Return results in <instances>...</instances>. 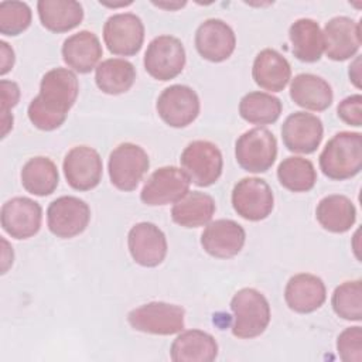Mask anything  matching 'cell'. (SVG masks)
Instances as JSON below:
<instances>
[{"label": "cell", "instance_id": "obj_1", "mask_svg": "<svg viewBox=\"0 0 362 362\" xmlns=\"http://www.w3.org/2000/svg\"><path fill=\"white\" fill-rule=\"evenodd\" d=\"M78 92L79 83L71 69L54 68L48 71L41 79L40 93L28 105L30 122L44 132L61 127L76 102Z\"/></svg>", "mask_w": 362, "mask_h": 362}, {"label": "cell", "instance_id": "obj_2", "mask_svg": "<svg viewBox=\"0 0 362 362\" xmlns=\"http://www.w3.org/2000/svg\"><path fill=\"white\" fill-rule=\"evenodd\" d=\"M320 168L331 180L342 181L355 177L362 168V134L339 132L328 140L320 154Z\"/></svg>", "mask_w": 362, "mask_h": 362}, {"label": "cell", "instance_id": "obj_3", "mask_svg": "<svg viewBox=\"0 0 362 362\" xmlns=\"http://www.w3.org/2000/svg\"><path fill=\"white\" fill-rule=\"evenodd\" d=\"M233 313L232 334L242 339L262 335L270 322L267 298L256 288H240L230 300Z\"/></svg>", "mask_w": 362, "mask_h": 362}, {"label": "cell", "instance_id": "obj_4", "mask_svg": "<svg viewBox=\"0 0 362 362\" xmlns=\"http://www.w3.org/2000/svg\"><path fill=\"white\" fill-rule=\"evenodd\" d=\"M185 311L177 304L151 301L133 308L127 314L130 327L153 335H173L184 329Z\"/></svg>", "mask_w": 362, "mask_h": 362}, {"label": "cell", "instance_id": "obj_5", "mask_svg": "<svg viewBox=\"0 0 362 362\" xmlns=\"http://www.w3.org/2000/svg\"><path fill=\"white\" fill-rule=\"evenodd\" d=\"M238 164L247 173H266L276 161L277 140L264 127L245 132L235 143Z\"/></svg>", "mask_w": 362, "mask_h": 362}, {"label": "cell", "instance_id": "obj_6", "mask_svg": "<svg viewBox=\"0 0 362 362\" xmlns=\"http://www.w3.org/2000/svg\"><path fill=\"white\" fill-rule=\"evenodd\" d=\"M180 161L189 181L198 187L215 184L223 168L221 150L208 140L191 141L181 153Z\"/></svg>", "mask_w": 362, "mask_h": 362}, {"label": "cell", "instance_id": "obj_7", "mask_svg": "<svg viewBox=\"0 0 362 362\" xmlns=\"http://www.w3.org/2000/svg\"><path fill=\"white\" fill-rule=\"evenodd\" d=\"M150 167V160L143 147L134 143H122L109 156V178L120 191H133Z\"/></svg>", "mask_w": 362, "mask_h": 362}, {"label": "cell", "instance_id": "obj_8", "mask_svg": "<svg viewBox=\"0 0 362 362\" xmlns=\"http://www.w3.org/2000/svg\"><path fill=\"white\" fill-rule=\"evenodd\" d=\"M185 59V48L177 37L158 35L147 45L143 64L151 78L170 81L182 72Z\"/></svg>", "mask_w": 362, "mask_h": 362}, {"label": "cell", "instance_id": "obj_9", "mask_svg": "<svg viewBox=\"0 0 362 362\" xmlns=\"http://www.w3.org/2000/svg\"><path fill=\"white\" fill-rule=\"evenodd\" d=\"M232 206L239 216L257 222L266 219L274 206L270 185L257 177H246L236 182L232 191Z\"/></svg>", "mask_w": 362, "mask_h": 362}, {"label": "cell", "instance_id": "obj_10", "mask_svg": "<svg viewBox=\"0 0 362 362\" xmlns=\"http://www.w3.org/2000/svg\"><path fill=\"white\" fill-rule=\"evenodd\" d=\"M90 221V208L78 197L64 195L54 199L47 209V223L52 235L62 239L82 233Z\"/></svg>", "mask_w": 362, "mask_h": 362}, {"label": "cell", "instance_id": "obj_11", "mask_svg": "<svg viewBox=\"0 0 362 362\" xmlns=\"http://www.w3.org/2000/svg\"><path fill=\"white\" fill-rule=\"evenodd\" d=\"M189 178L184 170L165 165L156 170L141 188L140 199L150 206L175 204L189 192Z\"/></svg>", "mask_w": 362, "mask_h": 362}, {"label": "cell", "instance_id": "obj_12", "mask_svg": "<svg viewBox=\"0 0 362 362\" xmlns=\"http://www.w3.org/2000/svg\"><path fill=\"white\" fill-rule=\"evenodd\" d=\"M199 98L187 85H171L165 88L156 103L161 120L170 127L181 129L191 124L199 115Z\"/></svg>", "mask_w": 362, "mask_h": 362}, {"label": "cell", "instance_id": "obj_13", "mask_svg": "<svg viewBox=\"0 0 362 362\" xmlns=\"http://www.w3.org/2000/svg\"><path fill=\"white\" fill-rule=\"evenodd\" d=\"M103 41L115 55H136L144 41V25L133 13H117L110 16L103 25Z\"/></svg>", "mask_w": 362, "mask_h": 362}, {"label": "cell", "instance_id": "obj_14", "mask_svg": "<svg viewBox=\"0 0 362 362\" xmlns=\"http://www.w3.org/2000/svg\"><path fill=\"white\" fill-rule=\"evenodd\" d=\"M66 182L76 191H90L99 185L103 163L99 153L89 146L72 147L62 163Z\"/></svg>", "mask_w": 362, "mask_h": 362}, {"label": "cell", "instance_id": "obj_15", "mask_svg": "<svg viewBox=\"0 0 362 362\" xmlns=\"http://www.w3.org/2000/svg\"><path fill=\"white\" fill-rule=\"evenodd\" d=\"M127 246L133 260L143 267H156L167 256L164 232L151 222H139L129 230Z\"/></svg>", "mask_w": 362, "mask_h": 362}, {"label": "cell", "instance_id": "obj_16", "mask_svg": "<svg viewBox=\"0 0 362 362\" xmlns=\"http://www.w3.org/2000/svg\"><path fill=\"white\" fill-rule=\"evenodd\" d=\"M0 219L1 228L11 238L28 239L41 228L42 208L31 198L14 197L3 204Z\"/></svg>", "mask_w": 362, "mask_h": 362}, {"label": "cell", "instance_id": "obj_17", "mask_svg": "<svg viewBox=\"0 0 362 362\" xmlns=\"http://www.w3.org/2000/svg\"><path fill=\"white\" fill-rule=\"evenodd\" d=\"M324 126L320 117L307 112H294L286 117L281 126V137L287 150L300 154H311L321 144Z\"/></svg>", "mask_w": 362, "mask_h": 362}, {"label": "cell", "instance_id": "obj_18", "mask_svg": "<svg viewBox=\"0 0 362 362\" xmlns=\"http://www.w3.org/2000/svg\"><path fill=\"white\" fill-rule=\"evenodd\" d=\"M235 47V33L223 20L208 18L197 28L195 48L206 61L222 62L233 54Z\"/></svg>", "mask_w": 362, "mask_h": 362}, {"label": "cell", "instance_id": "obj_19", "mask_svg": "<svg viewBox=\"0 0 362 362\" xmlns=\"http://www.w3.org/2000/svg\"><path fill=\"white\" fill-rule=\"evenodd\" d=\"M324 51L332 61L352 58L361 47V24L349 17L331 18L322 31Z\"/></svg>", "mask_w": 362, "mask_h": 362}, {"label": "cell", "instance_id": "obj_20", "mask_svg": "<svg viewBox=\"0 0 362 362\" xmlns=\"http://www.w3.org/2000/svg\"><path fill=\"white\" fill-rule=\"evenodd\" d=\"M246 240V232L232 219H216L206 225L201 235L204 250L212 257L229 259L236 256Z\"/></svg>", "mask_w": 362, "mask_h": 362}, {"label": "cell", "instance_id": "obj_21", "mask_svg": "<svg viewBox=\"0 0 362 362\" xmlns=\"http://www.w3.org/2000/svg\"><path fill=\"white\" fill-rule=\"evenodd\" d=\"M327 298L324 281L311 273L294 274L286 284L284 300L290 310L308 314L318 310Z\"/></svg>", "mask_w": 362, "mask_h": 362}, {"label": "cell", "instance_id": "obj_22", "mask_svg": "<svg viewBox=\"0 0 362 362\" xmlns=\"http://www.w3.org/2000/svg\"><path fill=\"white\" fill-rule=\"evenodd\" d=\"M61 52L64 62L79 74H88L96 69L103 54L98 35L88 30L68 37L62 44Z\"/></svg>", "mask_w": 362, "mask_h": 362}, {"label": "cell", "instance_id": "obj_23", "mask_svg": "<svg viewBox=\"0 0 362 362\" xmlns=\"http://www.w3.org/2000/svg\"><path fill=\"white\" fill-rule=\"evenodd\" d=\"M252 76L256 85L262 89L281 92L291 78V66L280 52L272 48H264L253 61Z\"/></svg>", "mask_w": 362, "mask_h": 362}, {"label": "cell", "instance_id": "obj_24", "mask_svg": "<svg viewBox=\"0 0 362 362\" xmlns=\"http://www.w3.org/2000/svg\"><path fill=\"white\" fill-rule=\"evenodd\" d=\"M290 98L304 109L322 112L331 106L334 93L324 78L314 74H298L291 79Z\"/></svg>", "mask_w": 362, "mask_h": 362}, {"label": "cell", "instance_id": "obj_25", "mask_svg": "<svg viewBox=\"0 0 362 362\" xmlns=\"http://www.w3.org/2000/svg\"><path fill=\"white\" fill-rule=\"evenodd\" d=\"M170 355L174 362H212L218 356V344L205 331L188 329L173 341Z\"/></svg>", "mask_w": 362, "mask_h": 362}, {"label": "cell", "instance_id": "obj_26", "mask_svg": "<svg viewBox=\"0 0 362 362\" xmlns=\"http://www.w3.org/2000/svg\"><path fill=\"white\" fill-rule=\"evenodd\" d=\"M37 11L41 24L52 33L71 31L83 20L82 4L75 0H40Z\"/></svg>", "mask_w": 362, "mask_h": 362}, {"label": "cell", "instance_id": "obj_27", "mask_svg": "<svg viewBox=\"0 0 362 362\" xmlns=\"http://www.w3.org/2000/svg\"><path fill=\"white\" fill-rule=\"evenodd\" d=\"M315 218L325 230L344 233L354 226L356 221V209L348 197L332 194L324 197L318 202Z\"/></svg>", "mask_w": 362, "mask_h": 362}, {"label": "cell", "instance_id": "obj_28", "mask_svg": "<svg viewBox=\"0 0 362 362\" xmlns=\"http://www.w3.org/2000/svg\"><path fill=\"white\" fill-rule=\"evenodd\" d=\"M291 51L298 61L317 62L324 52V37L317 21L311 18L296 20L288 30Z\"/></svg>", "mask_w": 362, "mask_h": 362}, {"label": "cell", "instance_id": "obj_29", "mask_svg": "<svg viewBox=\"0 0 362 362\" xmlns=\"http://www.w3.org/2000/svg\"><path fill=\"white\" fill-rule=\"evenodd\" d=\"M215 208V201L211 195L192 191L173 205L171 218L182 228H198L211 222Z\"/></svg>", "mask_w": 362, "mask_h": 362}, {"label": "cell", "instance_id": "obj_30", "mask_svg": "<svg viewBox=\"0 0 362 362\" xmlns=\"http://www.w3.org/2000/svg\"><path fill=\"white\" fill-rule=\"evenodd\" d=\"M136 81V69L130 61L109 58L102 61L95 69L96 86L107 95L127 92Z\"/></svg>", "mask_w": 362, "mask_h": 362}, {"label": "cell", "instance_id": "obj_31", "mask_svg": "<svg viewBox=\"0 0 362 362\" xmlns=\"http://www.w3.org/2000/svg\"><path fill=\"white\" fill-rule=\"evenodd\" d=\"M59 174L55 163L44 156L30 158L21 170V184L24 189L37 197H45L58 187Z\"/></svg>", "mask_w": 362, "mask_h": 362}, {"label": "cell", "instance_id": "obj_32", "mask_svg": "<svg viewBox=\"0 0 362 362\" xmlns=\"http://www.w3.org/2000/svg\"><path fill=\"white\" fill-rule=\"evenodd\" d=\"M283 105L279 98L266 92H249L239 102V115L252 124H272L281 115Z\"/></svg>", "mask_w": 362, "mask_h": 362}, {"label": "cell", "instance_id": "obj_33", "mask_svg": "<svg viewBox=\"0 0 362 362\" xmlns=\"http://www.w3.org/2000/svg\"><path fill=\"white\" fill-rule=\"evenodd\" d=\"M279 182L291 192H307L317 182L314 164L303 157H287L277 167Z\"/></svg>", "mask_w": 362, "mask_h": 362}, {"label": "cell", "instance_id": "obj_34", "mask_svg": "<svg viewBox=\"0 0 362 362\" xmlns=\"http://www.w3.org/2000/svg\"><path fill=\"white\" fill-rule=\"evenodd\" d=\"M334 313L346 321L362 320V281L351 280L339 284L331 298Z\"/></svg>", "mask_w": 362, "mask_h": 362}, {"label": "cell", "instance_id": "obj_35", "mask_svg": "<svg viewBox=\"0 0 362 362\" xmlns=\"http://www.w3.org/2000/svg\"><path fill=\"white\" fill-rule=\"evenodd\" d=\"M31 8L24 1L6 0L0 3V33L3 35H18L31 24Z\"/></svg>", "mask_w": 362, "mask_h": 362}, {"label": "cell", "instance_id": "obj_36", "mask_svg": "<svg viewBox=\"0 0 362 362\" xmlns=\"http://www.w3.org/2000/svg\"><path fill=\"white\" fill-rule=\"evenodd\" d=\"M337 351L344 362H362V328H345L337 339Z\"/></svg>", "mask_w": 362, "mask_h": 362}, {"label": "cell", "instance_id": "obj_37", "mask_svg": "<svg viewBox=\"0 0 362 362\" xmlns=\"http://www.w3.org/2000/svg\"><path fill=\"white\" fill-rule=\"evenodd\" d=\"M20 88L13 81H0V113H1V137L4 139L7 133L13 129V115L10 109L18 103Z\"/></svg>", "mask_w": 362, "mask_h": 362}, {"label": "cell", "instance_id": "obj_38", "mask_svg": "<svg viewBox=\"0 0 362 362\" xmlns=\"http://www.w3.org/2000/svg\"><path fill=\"white\" fill-rule=\"evenodd\" d=\"M337 113L344 123L355 127L362 126V96L356 93L342 99L337 107Z\"/></svg>", "mask_w": 362, "mask_h": 362}, {"label": "cell", "instance_id": "obj_39", "mask_svg": "<svg viewBox=\"0 0 362 362\" xmlns=\"http://www.w3.org/2000/svg\"><path fill=\"white\" fill-rule=\"evenodd\" d=\"M0 54H1L0 74L6 75L14 65V51L6 41H0Z\"/></svg>", "mask_w": 362, "mask_h": 362}, {"label": "cell", "instance_id": "obj_40", "mask_svg": "<svg viewBox=\"0 0 362 362\" xmlns=\"http://www.w3.org/2000/svg\"><path fill=\"white\" fill-rule=\"evenodd\" d=\"M359 62H361V58L356 57L354 64L349 66V78L351 81L354 82V85L356 88H361V69H359Z\"/></svg>", "mask_w": 362, "mask_h": 362}, {"label": "cell", "instance_id": "obj_41", "mask_svg": "<svg viewBox=\"0 0 362 362\" xmlns=\"http://www.w3.org/2000/svg\"><path fill=\"white\" fill-rule=\"evenodd\" d=\"M153 4L154 6H157V7H163V8H170V10H177V8H180V7H182V6H185L187 3L185 1H177V3H157V1H153Z\"/></svg>", "mask_w": 362, "mask_h": 362}]
</instances>
